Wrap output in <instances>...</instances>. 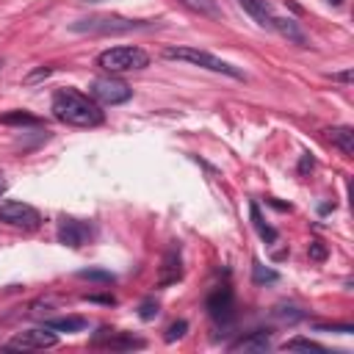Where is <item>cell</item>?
Wrapping results in <instances>:
<instances>
[{
	"label": "cell",
	"mask_w": 354,
	"mask_h": 354,
	"mask_svg": "<svg viewBox=\"0 0 354 354\" xmlns=\"http://www.w3.org/2000/svg\"><path fill=\"white\" fill-rule=\"evenodd\" d=\"M50 111L58 122L72 124V127H97L105 122V113L100 111V105L77 88H58Z\"/></svg>",
	"instance_id": "cell-1"
},
{
	"label": "cell",
	"mask_w": 354,
	"mask_h": 354,
	"mask_svg": "<svg viewBox=\"0 0 354 354\" xmlns=\"http://www.w3.org/2000/svg\"><path fill=\"white\" fill-rule=\"evenodd\" d=\"M75 33H91V36H116V33H130V30H141L149 28L147 19H127L119 14H94L86 19H77L69 25Z\"/></svg>",
	"instance_id": "cell-2"
},
{
	"label": "cell",
	"mask_w": 354,
	"mask_h": 354,
	"mask_svg": "<svg viewBox=\"0 0 354 354\" xmlns=\"http://www.w3.org/2000/svg\"><path fill=\"white\" fill-rule=\"evenodd\" d=\"M163 58H169V61H185V64H194L199 69H210V72H218V75L243 80V72L238 66H232L224 58H216L213 53L199 50V47H166L163 50Z\"/></svg>",
	"instance_id": "cell-3"
},
{
	"label": "cell",
	"mask_w": 354,
	"mask_h": 354,
	"mask_svg": "<svg viewBox=\"0 0 354 354\" xmlns=\"http://www.w3.org/2000/svg\"><path fill=\"white\" fill-rule=\"evenodd\" d=\"M97 66H102V69L111 72V75L136 72V69L149 66V55H147L141 47H130V44L108 47V50H102V53L97 55Z\"/></svg>",
	"instance_id": "cell-4"
},
{
	"label": "cell",
	"mask_w": 354,
	"mask_h": 354,
	"mask_svg": "<svg viewBox=\"0 0 354 354\" xmlns=\"http://www.w3.org/2000/svg\"><path fill=\"white\" fill-rule=\"evenodd\" d=\"M88 97L100 105H122L133 97V88L119 77H94L88 83Z\"/></svg>",
	"instance_id": "cell-5"
},
{
	"label": "cell",
	"mask_w": 354,
	"mask_h": 354,
	"mask_svg": "<svg viewBox=\"0 0 354 354\" xmlns=\"http://www.w3.org/2000/svg\"><path fill=\"white\" fill-rule=\"evenodd\" d=\"M0 221L11 224V227H22V230H36L41 224V216L36 207L25 205V202H3L0 205Z\"/></svg>",
	"instance_id": "cell-6"
},
{
	"label": "cell",
	"mask_w": 354,
	"mask_h": 354,
	"mask_svg": "<svg viewBox=\"0 0 354 354\" xmlns=\"http://www.w3.org/2000/svg\"><path fill=\"white\" fill-rule=\"evenodd\" d=\"M205 307H207V315L216 324H230L235 318V296H232L230 285L213 288L210 296H207V301H205Z\"/></svg>",
	"instance_id": "cell-7"
},
{
	"label": "cell",
	"mask_w": 354,
	"mask_h": 354,
	"mask_svg": "<svg viewBox=\"0 0 354 354\" xmlns=\"http://www.w3.org/2000/svg\"><path fill=\"white\" fill-rule=\"evenodd\" d=\"M55 343H58L55 332L44 326V329H25V332L14 335L6 343V348H14V351H39V348H53Z\"/></svg>",
	"instance_id": "cell-8"
},
{
	"label": "cell",
	"mask_w": 354,
	"mask_h": 354,
	"mask_svg": "<svg viewBox=\"0 0 354 354\" xmlns=\"http://www.w3.org/2000/svg\"><path fill=\"white\" fill-rule=\"evenodd\" d=\"M91 346L97 348H111V351H130V348H144L141 337H133L130 332H119V329H100L91 337Z\"/></svg>",
	"instance_id": "cell-9"
},
{
	"label": "cell",
	"mask_w": 354,
	"mask_h": 354,
	"mask_svg": "<svg viewBox=\"0 0 354 354\" xmlns=\"http://www.w3.org/2000/svg\"><path fill=\"white\" fill-rule=\"evenodd\" d=\"M88 238H91V227L83 224V221H77V218H64V221L58 224V241H61L64 246L77 249V246H83Z\"/></svg>",
	"instance_id": "cell-10"
},
{
	"label": "cell",
	"mask_w": 354,
	"mask_h": 354,
	"mask_svg": "<svg viewBox=\"0 0 354 354\" xmlns=\"http://www.w3.org/2000/svg\"><path fill=\"white\" fill-rule=\"evenodd\" d=\"M183 277V266H180V252L177 249H169L163 254V263H160V271H158V288H166V285H174L177 279Z\"/></svg>",
	"instance_id": "cell-11"
},
{
	"label": "cell",
	"mask_w": 354,
	"mask_h": 354,
	"mask_svg": "<svg viewBox=\"0 0 354 354\" xmlns=\"http://www.w3.org/2000/svg\"><path fill=\"white\" fill-rule=\"evenodd\" d=\"M271 30H277V33H279L282 39H288L290 44L307 47V36H304V30H301L299 22L290 19V17H277V14H274V25H271Z\"/></svg>",
	"instance_id": "cell-12"
},
{
	"label": "cell",
	"mask_w": 354,
	"mask_h": 354,
	"mask_svg": "<svg viewBox=\"0 0 354 354\" xmlns=\"http://www.w3.org/2000/svg\"><path fill=\"white\" fill-rule=\"evenodd\" d=\"M238 6H241L260 28H268V30H271V25H274V11H271V6H268L266 0H238Z\"/></svg>",
	"instance_id": "cell-13"
},
{
	"label": "cell",
	"mask_w": 354,
	"mask_h": 354,
	"mask_svg": "<svg viewBox=\"0 0 354 354\" xmlns=\"http://www.w3.org/2000/svg\"><path fill=\"white\" fill-rule=\"evenodd\" d=\"M268 346H271V335L263 332V329H257V332H249L246 337L235 340L230 348H232V351H266Z\"/></svg>",
	"instance_id": "cell-14"
},
{
	"label": "cell",
	"mask_w": 354,
	"mask_h": 354,
	"mask_svg": "<svg viewBox=\"0 0 354 354\" xmlns=\"http://www.w3.org/2000/svg\"><path fill=\"white\" fill-rule=\"evenodd\" d=\"M326 133H329L332 147H337L346 158H351V155H354V127L340 124V127H332V130H326Z\"/></svg>",
	"instance_id": "cell-15"
},
{
	"label": "cell",
	"mask_w": 354,
	"mask_h": 354,
	"mask_svg": "<svg viewBox=\"0 0 354 354\" xmlns=\"http://www.w3.org/2000/svg\"><path fill=\"white\" fill-rule=\"evenodd\" d=\"M44 326L53 329V332H80V329L88 326V321L80 318V315H64V318H50V321H44Z\"/></svg>",
	"instance_id": "cell-16"
},
{
	"label": "cell",
	"mask_w": 354,
	"mask_h": 354,
	"mask_svg": "<svg viewBox=\"0 0 354 354\" xmlns=\"http://www.w3.org/2000/svg\"><path fill=\"white\" fill-rule=\"evenodd\" d=\"M249 216H252V224H254V230H257V235L266 241V243H274L277 241V230L271 227V224H266V218L260 216V207L252 202L249 205Z\"/></svg>",
	"instance_id": "cell-17"
},
{
	"label": "cell",
	"mask_w": 354,
	"mask_h": 354,
	"mask_svg": "<svg viewBox=\"0 0 354 354\" xmlns=\"http://www.w3.org/2000/svg\"><path fill=\"white\" fill-rule=\"evenodd\" d=\"M180 6H185L188 11L199 14V17H210V19H218V6L216 0H177Z\"/></svg>",
	"instance_id": "cell-18"
},
{
	"label": "cell",
	"mask_w": 354,
	"mask_h": 354,
	"mask_svg": "<svg viewBox=\"0 0 354 354\" xmlns=\"http://www.w3.org/2000/svg\"><path fill=\"white\" fill-rule=\"evenodd\" d=\"M282 348H285V351H296V348H299V351H318V354H324V351H326L321 343L307 340V337H290V340H288Z\"/></svg>",
	"instance_id": "cell-19"
},
{
	"label": "cell",
	"mask_w": 354,
	"mask_h": 354,
	"mask_svg": "<svg viewBox=\"0 0 354 354\" xmlns=\"http://www.w3.org/2000/svg\"><path fill=\"white\" fill-rule=\"evenodd\" d=\"M252 279H254L257 285H263V282H277V279H279V274H277L274 268L263 266L260 260H254V263H252Z\"/></svg>",
	"instance_id": "cell-20"
},
{
	"label": "cell",
	"mask_w": 354,
	"mask_h": 354,
	"mask_svg": "<svg viewBox=\"0 0 354 354\" xmlns=\"http://www.w3.org/2000/svg\"><path fill=\"white\" fill-rule=\"evenodd\" d=\"M0 122H3V124H39L41 119H39V116H30V113H25V111H11V113L0 116Z\"/></svg>",
	"instance_id": "cell-21"
},
{
	"label": "cell",
	"mask_w": 354,
	"mask_h": 354,
	"mask_svg": "<svg viewBox=\"0 0 354 354\" xmlns=\"http://www.w3.org/2000/svg\"><path fill=\"white\" fill-rule=\"evenodd\" d=\"M307 254H310V260H315V263H324L326 260V246L321 243V241H310V246H307Z\"/></svg>",
	"instance_id": "cell-22"
},
{
	"label": "cell",
	"mask_w": 354,
	"mask_h": 354,
	"mask_svg": "<svg viewBox=\"0 0 354 354\" xmlns=\"http://www.w3.org/2000/svg\"><path fill=\"white\" fill-rule=\"evenodd\" d=\"M155 315H158V301H152V299L141 301V307H138V318H141V321H152Z\"/></svg>",
	"instance_id": "cell-23"
},
{
	"label": "cell",
	"mask_w": 354,
	"mask_h": 354,
	"mask_svg": "<svg viewBox=\"0 0 354 354\" xmlns=\"http://www.w3.org/2000/svg\"><path fill=\"white\" fill-rule=\"evenodd\" d=\"M185 329H188V324H185V321H174V324L166 329V343H174V340H180V337L185 335Z\"/></svg>",
	"instance_id": "cell-24"
},
{
	"label": "cell",
	"mask_w": 354,
	"mask_h": 354,
	"mask_svg": "<svg viewBox=\"0 0 354 354\" xmlns=\"http://www.w3.org/2000/svg\"><path fill=\"white\" fill-rule=\"evenodd\" d=\"M50 72H53L50 66H39V69H33V72H28V75L22 77V83H39V80H44V77H47Z\"/></svg>",
	"instance_id": "cell-25"
},
{
	"label": "cell",
	"mask_w": 354,
	"mask_h": 354,
	"mask_svg": "<svg viewBox=\"0 0 354 354\" xmlns=\"http://www.w3.org/2000/svg\"><path fill=\"white\" fill-rule=\"evenodd\" d=\"M80 277L83 279H97V282H113V274H108V271H80Z\"/></svg>",
	"instance_id": "cell-26"
},
{
	"label": "cell",
	"mask_w": 354,
	"mask_h": 354,
	"mask_svg": "<svg viewBox=\"0 0 354 354\" xmlns=\"http://www.w3.org/2000/svg\"><path fill=\"white\" fill-rule=\"evenodd\" d=\"M332 80H337V83H351V80H354V72H351V69H346V72H335Z\"/></svg>",
	"instance_id": "cell-27"
},
{
	"label": "cell",
	"mask_w": 354,
	"mask_h": 354,
	"mask_svg": "<svg viewBox=\"0 0 354 354\" xmlns=\"http://www.w3.org/2000/svg\"><path fill=\"white\" fill-rule=\"evenodd\" d=\"M329 3H332V6H340V3H343V0H329Z\"/></svg>",
	"instance_id": "cell-28"
},
{
	"label": "cell",
	"mask_w": 354,
	"mask_h": 354,
	"mask_svg": "<svg viewBox=\"0 0 354 354\" xmlns=\"http://www.w3.org/2000/svg\"><path fill=\"white\" fill-rule=\"evenodd\" d=\"M0 191H3V183H0Z\"/></svg>",
	"instance_id": "cell-29"
}]
</instances>
